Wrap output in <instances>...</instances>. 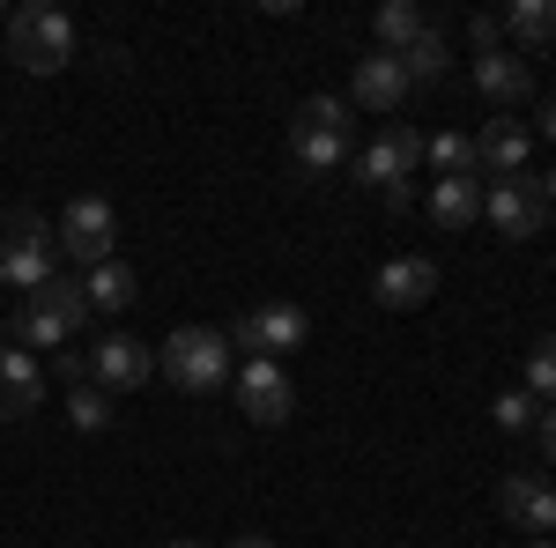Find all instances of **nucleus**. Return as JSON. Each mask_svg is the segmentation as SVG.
Returning <instances> with one entry per match:
<instances>
[{
	"label": "nucleus",
	"instance_id": "f257e3e1",
	"mask_svg": "<svg viewBox=\"0 0 556 548\" xmlns=\"http://www.w3.org/2000/svg\"><path fill=\"white\" fill-rule=\"evenodd\" d=\"M60 275V238H52V222L38 208H8L0 215V282L8 290H45Z\"/></svg>",
	"mask_w": 556,
	"mask_h": 548
},
{
	"label": "nucleus",
	"instance_id": "f03ea898",
	"mask_svg": "<svg viewBox=\"0 0 556 548\" xmlns=\"http://www.w3.org/2000/svg\"><path fill=\"white\" fill-rule=\"evenodd\" d=\"M8 60H15L23 75H60V67L75 60V23H67L60 8H45V0L15 8V15H8Z\"/></svg>",
	"mask_w": 556,
	"mask_h": 548
},
{
	"label": "nucleus",
	"instance_id": "7ed1b4c3",
	"mask_svg": "<svg viewBox=\"0 0 556 548\" xmlns=\"http://www.w3.org/2000/svg\"><path fill=\"white\" fill-rule=\"evenodd\" d=\"M156 371H164L178 393H215V385H230V334H215V327H178V334L156 348Z\"/></svg>",
	"mask_w": 556,
	"mask_h": 548
},
{
	"label": "nucleus",
	"instance_id": "20e7f679",
	"mask_svg": "<svg viewBox=\"0 0 556 548\" xmlns=\"http://www.w3.org/2000/svg\"><path fill=\"white\" fill-rule=\"evenodd\" d=\"M83 319H89V296H83V282L52 275L45 290H30V296H23V311H15V334L30 341V348H67V341L83 334Z\"/></svg>",
	"mask_w": 556,
	"mask_h": 548
},
{
	"label": "nucleus",
	"instance_id": "39448f33",
	"mask_svg": "<svg viewBox=\"0 0 556 548\" xmlns=\"http://www.w3.org/2000/svg\"><path fill=\"white\" fill-rule=\"evenodd\" d=\"M52 238H60V259H75V267H104V259H119V208L104 201V193H75L60 222H52Z\"/></svg>",
	"mask_w": 556,
	"mask_h": 548
},
{
	"label": "nucleus",
	"instance_id": "423d86ee",
	"mask_svg": "<svg viewBox=\"0 0 556 548\" xmlns=\"http://www.w3.org/2000/svg\"><path fill=\"white\" fill-rule=\"evenodd\" d=\"M482 215H490V230L497 238H513V245H527V238H542V222H549V193H542V178H497L490 193H482Z\"/></svg>",
	"mask_w": 556,
	"mask_h": 548
},
{
	"label": "nucleus",
	"instance_id": "0eeeda50",
	"mask_svg": "<svg viewBox=\"0 0 556 548\" xmlns=\"http://www.w3.org/2000/svg\"><path fill=\"white\" fill-rule=\"evenodd\" d=\"M290 408H298L290 371H282L275 356H245V364H238V416L260 422V430H275V422H290Z\"/></svg>",
	"mask_w": 556,
	"mask_h": 548
},
{
	"label": "nucleus",
	"instance_id": "6e6552de",
	"mask_svg": "<svg viewBox=\"0 0 556 548\" xmlns=\"http://www.w3.org/2000/svg\"><path fill=\"white\" fill-rule=\"evenodd\" d=\"M416 164H424V133L401 127V119H386V133L371 149H356V178L379 186V193H401V186L416 178Z\"/></svg>",
	"mask_w": 556,
	"mask_h": 548
},
{
	"label": "nucleus",
	"instance_id": "1a4fd4ad",
	"mask_svg": "<svg viewBox=\"0 0 556 548\" xmlns=\"http://www.w3.org/2000/svg\"><path fill=\"white\" fill-rule=\"evenodd\" d=\"M304 334H312V319H304L298 304H253L245 319H238V334H230V348H245V356H290V348H304Z\"/></svg>",
	"mask_w": 556,
	"mask_h": 548
},
{
	"label": "nucleus",
	"instance_id": "9d476101",
	"mask_svg": "<svg viewBox=\"0 0 556 548\" xmlns=\"http://www.w3.org/2000/svg\"><path fill=\"white\" fill-rule=\"evenodd\" d=\"M408 89H416V82H408L401 52H379V44L356 52V67H349V104H364V112H401Z\"/></svg>",
	"mask_w": 556,
	"mask_h": 548
},
{
	"label": "nucleus",
	"instance_id": "9b49d317",
	"mask_svg": "<svg viewBox=\"0 0 556 548\" xmlns=\"http://www.w3.org/2000/svg\"><path fill=\"white\" fill-rule=\"evenodd\" d=\"M156 379V348L134 334H112L89 348V385H104V393H134V385Z\"/></svg>",
	"mask_w": 556,
	"mask_h": 548
},
{
	"label": "nucleus",
	"instance_id": "f8f14e48",
	"mask_svg": "<svg viewBox=\"0 0 556 548\" xmlns=\"http://www.w3.org/2000/svg\"><path fill=\"white\" fill-rule=\"evenodd\" d=\"M371 296H379L386 311H424L430 296H438V259H424V253L386 259L379 282H371Z\"/></svg>",
	"mask_w": 556,
	"mask_h": 548
},
{
	"label": "nucleus",
	"instance_id": "ddd939ff",
	"mask_svg": "<svg viewBox=\"0 0 556 548\" xmlns=\"http://www.w3.org/2000/svg\"><path fill=\"white\" fill-rule=\"evenodd\" d=\"M475 89H482L497 112L527 104V97H534V67H527V52H513V44H497V52H475Z\"/></svg>",
	"mask_w": 556,
	"mask_h": 548
},
{
	"label": "nucleus",
	"instance_id": "4468645a",
	"mask_svg": "<svg viewBox=\"0 0 556 548\" xmlns=\"http://www.w3.org/2000/svg\"><path fill=\"white\" fill-rule=\"evenodd\" d=\"M527 156H534L527 119H490V127L475 133V170H482V178H519Z\"/></svg>",
	"mask_w": 556,
	"mask_h": 548
},
{
	"label": "nucleus",
	"instance_id": "2eb2a0df",
	"mask_svg": "<svg viewBox=\"0 0 556 548\" xmlns=\"http://www.w3.org/2000/svg\"><path fill=\"white\" fill-rule=\"evenodd\" d=\"M38 400H45V371H38V356H30V348H8V341H0V422L38 416Z\"/></svg>",
	"mask_w": 556,
	"mask_h": 548
},
{
	"label": "nucleus",
	"instance_id": "dca6fc26",
	"mask_svg": "<svg viewBox=\"0 0 556 548\" xmlns=\"http://www.w3.org/2000/svg\"><path fill=\"white\" fill-rule=\"evenodd\" d=\"M497 511L513 519L519 534H549L556 526V489L542 474H505V489H497Z\"/></svg>",
	"mask_w": 556,
	"mask_h": 548
},
{
	"label": "nucleus",
	"instance_id": "f3484780",
	"mask_svg": "<svg viewBox=\"0 0 556 548\" xmlns=\"http://www.w3.org/2000/svg\"><path fill=\"white\" fill-rule=\"evenodd\" d=\"M290 164L304 178H327V170L349 164V133H327V127H290Z\"/></svg>",
	"mask_w": 556,
	"mask_h": 548
},
{
	"label": "nucleus",
	"instance_id": "a211bd4d",
	"mask_svg": "<svg viewBox=\"0 0 556 548\" xmlns=\"http://www.w3.org/2000/svg\"><path fill=\"white\" fill-rule=\"evenodd\" d=\"M424 208H430L438 230H475V215H482V186H475V178H438Z\"/></svg>",
	"mask_w": 556,
	"mask_h": 548
},
{
	"label": "nucleus",
	"instance_id": "6ab92c4d",
	"mask_svg": "<svg viewBox=\"0 0 556 548\" xmlns=\"http://www.w3.org/2000/svg\"><path fill=\"white\" fill-rule=\"evenodd\" d=\"M83 296H89V311H127V304H134V267H127V259H104V267H89Z\"/></svg>",
	"mask_w": 556,
	"mask_h": 548
},
{
	"label": "nucleus",
	"instance_id": "aec40b11",
	"mask_svg": "<svg viewBox=\"0 0 556 548\" xmlns=\"http://www.w3.org/2000/svg\"><path fill=\"white\" fill-rule=\"evenodd\" d=\"M497 23H505L519 44H549L556 38V0H513ZM519 44H513V52H519Z\"/></svg>",
	"mask_w": 556,
	"mask_h": 548
},
{
	"label": "nucleus",
	"instance_id": "412c9836",
	"mask_svg": "<svg viewBox=\"0 0 556 548\" xmlns=\"http://www.w3.org/2000/svg\"><path fill=\"white\" fill-rule=\"evenodd\" d=\"M424 30H430L424 8H408V0H386V8H379V52H408Z\"/></svg>",
	"mask_w": 556,
	"mask_h": 548
},
{
	"label": "nucleus",
	"instance_id": "4be33fe9",
	"mask_svg": "<svg viewBox=\"0 0 556 548\" xmlns=\"http://www.w3.org/2000/svg\"><path fill=\"white\" fill-rule=\"evenodd\" d=\"M424 164L438 170V178H482V170H475V141H468V133H438V141H424Z\"/></svg>",
	"mask_w": 556,
	"mask_h": 548
},
{
	"label": "nucleus",
	"instance_id": "5701e85b",
	"mask_svg": "<svg viewBox=\"0 0 556 548\" xmlns=\"http://www.w3.org/2000/svg\"><path fill=\"white\" fill-rule=\"evenodd\" d=\"M534 408H549L556 400V334H542L534 348H527V385H519Z\"/></svg>",
	"mask_w": 556,
	"mask_h": 548
},
{
	"label": "nucleus",
	"instance_id": "b1692460",
	"mask_svg": "<svg viewBox=\"0 0 556 548\" xmlns=\"http://www.w3.org/2000/svg\"><path fill=\"white\" fill-rule=\"evenodd\" d=\"M401 67H408V82H438V75L453 67V52H445V38H438V23H430L424 38L401 52Z\"/></svg>",
	"mask_w": 556,
	"mask_h": 548
},
{
	"label": "nucleus",
	"instance_id": "393cba45",
	"mask_svg": "<svg viewBox=\"0 0 556 548\" xmlns=\"http://www.w3.org/2000/svg\"><path fill=\"white\" fill-rule=\"evenodd\" d=\"M67 422H75L83 437L112 430V393H104V385H75V393H67Z\"/></svg>",
	"mask_w": 556,
	"mask_h": 548
},
{
	"label": "nucleus",
	"instance_id": "a878e982",
	"mask_svg": "<svg viewBox=\"0 0 556 548\" xmlns=\"http://www.w3.org/2000/svg\"><path fill=\"white\" fill-rule=\"evenodd\" d=\"M349 112H356L349 97H304L290 127H327V133H349Z\"/></svg>",
	"mask_w": 556,
	"mask_h": 548
},
{
	"label": "nucleus",
	"instance_id": "bb28decb",
	"mask_svg": "<svg viewBox=\"0 0 556 548\" xmlns=\"http://www.w3.org/2000/svg\"><path fill=\"white\" fill-rule=\"evenodd\" d=\"M534 416H542V408H534V400H527L519 385L490 400V422H497V430H513V437H527V430H534Z\"/></svg>",
	"mask_w": 556,
	"mask_h": 548
},
{
	"label": "nucleus",
	"instance_id": "cd10ccee",
	"mask_svg": "<svg viewBox=\"0 0 556 548\" xmlns=\"http://www.w3.org/2000/svg\"><path fill=\"white\" fill-rule=\"evenodd\" d=\"M468 38H475V52H497L505 44V23L497 15H468Z\"/></svg>",
	"mask_w": 556,
	"mask_h": 548
},
{
	"label": "nucleus",
	"instance_id": "c85d7f7f",
	"mask_svg": "<svg viewBox=\"0 0 556 548\" xmlns=\"http://www.w3.org/2000/svg\"><path fill=\"white\" fill-rule=\"evenodd\" d=\"M534 437H542V460L556 467V400L542 408V416H534Z\"/></svg>",
	"mask_w": 556,
	"mask_h": 548
},
{
	"label": "nucleus",
	"instance_id": "c756f323",
	"mask_svg": "<svg viewBox=\"0 0 556 548\" xmlns=\"http://www.w3.org/2000/svg\"><path fill=\"white\" fill-rule=\"evenodd\" d=\"M534 133H549V141H556V97L542 104V112H534Z\"/></svg>",
	"mask_w": 556,
	"mask_h": 548
},
{
	"label": "nucleus",
	"instance_id": "7c9ffc66",
	"mask_svg": "<svg viewBox=\"0 0 556 548\" xmlns=\"http://www.w3.org/2000/svg\"><path fill=\"white\" fill-rule=\"evenodd\" d=\"M230 548H275V541H267V534H238Z\"/></svg>",
	"mask_w": 556,
	"mask_h": 548
},
{
	"label": "nucleus",
	"instance_id": "2f4dec72",
	"mask_svg": "<svg viewBox=\"0 0 556 548\" xmlns=\"http://www.w3.org/2000/svg\"><path fill=\"white\" fill-rule=\"evenodd\" d=\"M542 193H549V208H556V170H549V178H542Z\"/></svg>",
	"mask_w": 556,
	"mask_h": 548
},
{
	"label": "nucleus",
	"instance_id": "473e14b6",
	"mask_svg": "<svg viewBox=\"0 0 556 548\" xmlns=\"http://www.w3.org/2000/svg\"><path fill=\"white\" fill-rule=\"evenodd\" d=\"M164 548H201V541H164Z\"/></svg>",
	"mask_w": 556,
	"mask_h": 548
},
{
	"label": "nucleus",
	"instance_id": "72a5a7b5",
	"mask_svg": "<svg viewBox=\"0 0 556 548\" xmlns=\"http://www.w3.org/2000/svg\"><path fill=\"white\" fill-rule=\"evenodd\" d=\"M527 548H556V541H527Z\"/></svg>",
	"mask_w": 556,
	"mask_h": 548
}]
</instances>
